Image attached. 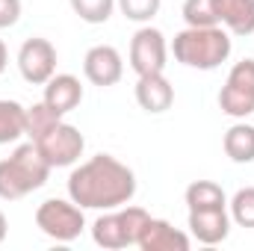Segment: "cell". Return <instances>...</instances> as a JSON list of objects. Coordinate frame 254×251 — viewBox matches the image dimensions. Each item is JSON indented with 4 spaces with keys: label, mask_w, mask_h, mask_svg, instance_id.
<instances>
[{
    "label": "cell",
    "mask_w": 254,
    "mask_h": 251,
    "mask_svg": "<svg viewBox=\"0 0 254 251\" xmlns=\"http://www.w3.org/2000/svg\"><path fill=\"white\" fill-rule=\"evenodd\" d=\"M136 175L113 154H98L68 175V198L83 210H116L133 201Z\"/></svg>",
    "instance_id": "6da1fadb"
},
{
    "label": "cell",
    "mask_w": 254,
    "mask_h": 251,
    "mask_svg": "<svg viewBox=\"0 0 254 251\" xmlns=\"http://www.w3.org/2000/svg\"><path fill=\"white\" fill-rule=\"evenodd\" d=\"M231 51H234L231 33L219 24L216 27H187L172 42L175 60L187 68H198V71H213L222 63H228Z\"/></svg>",
    "instance_id": "7a4b0ae2"
},
{
    "label": "cell",
    "mask_w": 254,
    "mask_h": 251,
    "mask_svg": "<svg viewBox=\"0 0 254 251\" xmlns=\"http://www.w3.org/2000/svg\"><path fill=\"white\" fill-rule=\"evenodd\" d=\"M51 178V166L36 148V142L18 145L6 160H0V198L18 201L36 189H42Z\"/></svg>",
    "instance_id": "3957f363"
},
{
    "label": "cell",
    "mask_w": 254,
    "mask_h": 251,
    "mask_svg": "<svg viewBox=\"0 0 254 251\" xmlns=\"http://www.w3.org/2000/svg\"><path fill=\"white\" fill-rule=\"evenodd\" d=\"M148 222V210L142 207H116L104 216L95 219L92 225V240L107 251H119V249H127V246H136L139 243V234Z\"/></svg>",
    "instance_id": "277c9868"
},
{
    "label": "cell",
    "mask_w": 254,
    "mask_h": 251,
    "mask_svg": "<svg viewBox=\"0 0 254 251\" xmlns=\"http://www.w3.org/2000/svg\"><path fill=\"white\" fill-rule=\"evenodd\" d=\"M36 225L45 237L57 243H74L86 228V216L83 207H77L71 198H48L36 210Z\"/></svg>",
    "instance_id": "5b68a950"
},
{
    "label": "cell",
    "mask_w": 254,
    "mask_h": 251,
    "mask_svg": "<svg viewBox=\"0 0 254 251\" xmlns=\"http://www.w3.org/2000/svg\"><path fill=\"white\" fill-rule=\"evenodd\" d=\"M33 142V139H30ZM36 148L42 151V157L48 160L51 169H65V166H74L80 157H83V148H86V139L83 133L68 122H57L48 133H42L36 139Z\"/></svg>",
    "instance_id": "8992f818"
},
{
    "label": "cell",
    "mask_w": 254,
    "mask_h": 251,
    "mask_svg": "<svg viewBox=\"0 0 254 251\" xmlns=\"http://www.w3.org/2000/svg\"><path fill=\"white\" fill-rule=\"evenodd\" d=\"M219 107L231 119H246L254 113V60H240L228 71L219 92Z\"/></svg>",
    "instance_id": "52a82bcc"
},
{
    "label": "cell",
    "mask_w": 254,
    "mask_h": 251,
    "mask_svg": "<svg viewBox=\"0 0 254 251\" xmlns=\"http://www.w3.org/2000/svg\"><path fill=\"white\" fill-rule=\"evenodd\" d=\"M166 60H169L166 36L151 24L139 27L130 39V68L139 77L142 74H160V71H166Z\"/></svg>",
    "instance_id": "ba28073f"
},
{
    "label": "cell",
    "mask_w": 254,
    "mask_h": 251,
    "mask_svg": "<svg viewBox=\"0 0 254 251\" xmlns=\"http://www.w3.org/2000/svg\"><path fill=\"white\" fill-rule=\"evenodd\" d=\"M18 71H21V77L27 83L45 86L57 74V48L42 36L27 39L21 45V51H18Z\"/></svg>",
    "instance_id": "9c48e42d"
},
{
    "label": "cell",
    "mask_w": 254,
    "mask_h": 251,
    "mask_svg": "<svg viewBox=\"0 0 254 251\" xmlns=\"http://www.w3.org/2000/svg\"><path fill=\"white\" fill-rule=\"evenodd\" d=\"M83 74L92 86H116L125 77V60L113 45H95L83 57Z\"/></svg>",
    "instance_id": "30bf717a"
},
{
    "label": "cell",
    "mask_w": 254,
    "mask_h": 251,
    "mask_svg": "<svg viewBox=\"0 0 254 251\" xmlns=\"http://www.w3.org/2000/svg\"><path fill=\"white\" fill-rule=\"evenodd\" d=\"M190 234L201 246H219L231 234V213L228 207L210 210H190Z\"/></svg>",
    "instance_id": "8fae6325"
},
{
    "label": "cell",
    "mask_w": 254,
    "mask_h": 251,
    "mask_svg": "<svg viewBox=\"0 0 254 251\" xmlns=\"http://www.w3.org/2000/svg\"><path fill=\"white\" fill-rule=\"evenodd\" d=\"M136 246L142 251H190L192 240L190 234H184L181 228L169 225L166 219H151L148 216Z\"/></svg>",
    "instance_id": "7c38bea8"
},
{
    "label": "cell",
    "mask_w": 254,
    "mask_h": 251,
    "mask_svg": "<svg viewBox=\"0 0 254 251\" xmlns=\"http://www.w3.org/2000/svg\"><path fill=\"white\" fill-rule=\"evenodd\" d=\"M136 104L151 113V116H160L166 110H172L175 104V86L166 80V74H142L136 80Z\"/></svg>",
    "instance_id": "4fadbf2b"
},
{
    "label": "cell",
    "mask_w": 254,
    "mask_h": 251,
    "mask_svg": "<svg viewBox=\"0 0 254 251\" xmlns=\"http://www.w3.org/2000/svg\"><path fill=\"white\" fill-rule=\"evenodd\" d=\"M54 113L68 116L80 107L83 101V83L74 77V74H54L48 83H45V98H42Z\"/></svg>",
    "instance_id": "5bb4252c"
},
{
    "label": "cell",
    "mask_w": 254,
    "mask_h": 251,
    "mask_svg": "<svg viewBox=\"0 0 254 251\" xmlns=\"http://www.w3.org/2000/svg\"><path fill=\"white\" fill-rule=\"evenodd\" d=\"M219 24L231 36H252L254 33V0H213Z\"/></svg>",
    "instance_id": "9a60e30c"
},
{
    "label": "cell",
    "mask_w": 254,
    "mask_h": 251,
    "mask_svg": "<svg viewBox=\"0 0 254 251\" xmlns=\"http://www.w3.org/2000/svg\"><path fill=\"white\" fill-rule=\"evenodd\" d=\"M225 154L234 160V163H254V127L246 125V122H237L234 127H228L225 139Z\"/></svg>",
    "instance_id": "2e32d148"
},
{
    "label": "cell",
    "mask_w": 254,
    "mask_h": 251,
    "mask_svg": "<svg viewBox=\"0 0 254 251\" xmlns=\"http://www.w3.org/2000/svg\"><path fill=\"white\" fill-rule=\"evenodd\" d=\"M21 136H27V107L0 98V145L18 142Z\"/></svg>",
    "instance_id": "e0dca14e"
},
{
    "label": "cell",
    "mask_w": 254,
    "mask_h": 251,
    "mask_svg": "<svg viewBox=\"0 0 254 251\" xmlns=\"http://www.w3.org/2000/svg\"><path fill=\"white\" fill-rule=\"evenodd\" d=\"M184 201L190 210H210V207H228V195L225 189L213 181H195L187 187Z\"/></svg>",
    "instance_id": "ac0fdd59"
},
{
    "label": "cell",
    "mask_w": 254,
    "mask_h": 251,
    "mask_svg": "<svg viewBox=\"0 0 254 251\" xmlns=\"http://www.w3.org/2000/svg\"><path fill=\"white\" fill-rule=\"evenodd\" d=\"M228 213L231 222L240 228H254V187H243L234 192V198L228 201Z\"/></svg>",
    "instance_id": "d6986e66"
},
{
    "label": "cell",
    "mask_w": 254,
    "mask_h": 251,
    "mask_svg": "<svg viewBox=\"0 0 254 251\" xmlns=\"http://www.w3.org/2000/svg\"><path fill=\"white\" fill-rule=\"evenodd\" d=\"M74 15L86 24H107L113 9H116V0H68Z\"/></svg>",
    "instance_id": "ffe728a7"
},
{
    "label": "cell",
    "mask_w": 254,
    "mask_h": 251,
    "mask_svg": "<svg viewBox=\"0 0 254 251\" xmlns=\"http://www.w3.org/2000/svg\"><path fill=\"white\" fill-rule=\"evenodd\" d=\"M63 116L60 113H54L45 101H39V104H33V107H27V136L36 142L42 133H48L51 127L57 125Z\"/></svg>",
    "instance_id": "44dd1931"
},
{
    "label": "cell",
    "mask_w": 254,
    "mask_h": 251,
    "mask_svg": "<svg viewBox=\"0 0 254 251\" xmlns=\"http://www.w3.org/2000/svg\"><path fill=\"white\" fill-rule=\"evenodd\" d=\"M181 15H184L187 27H216L219 24L213 0H184Z\"/></svg>",
    "instance_id": "7402d4cb"
},
{
    "label": "cell",
    "mask_w": 254,
    "mask_h": 251,
    "mask_svg": "<svg viewBox=\"0 0 254 251\" xmlns=\"http://www.w3.org/2000/svg\"><path fill=\"white\" fill-rule=\"evenodd\" d=\"M116 6L122 9V15H125L127 21L148 24V21H151V18L160 12L163 0H116Z\"/></svg>",
    "instance_id": "603a6c76"
},
{
    "label": "cell",
    "mask_w": 254,
    "mask_h": 251,
    "mask_svg": "<svg viewBox=\"0 0 254 251\" xmlns=\"http://www.w3.org/2000/svg\"><path fill=\"white\" fill-rule=\"evenodd\" d=\"M21 18V0H0V30L15 27Z\"/></svg>",
    "instance_id": "cb8c5ba5"
},
{
    "label": "cell",
    "mask_w": 254,
    "mask_h": 251,
    "mask_svg": "<svg viewBox=\"0 0 254 251\" xmlns=\"http://www.w3.org/2000/svg\"><path fill=\"white\" fill-rule=\"evenodd\" d=\"M6 65H9V51H6V42L0 39V74L6 71Z\"/></svg>",
    "instance_id": "d4e9b609"
},
{
    "label": "cell",
    "mask_w": 254,
    "mask_h": 251,
    "mask_svg": "<svg viewBox=\"0 0 254 251\" xmlns=\"http://www.w3.org/2000/svg\"><path fill=\"white\" fill-rule=\"evenodd\" d=\"M6 234H9V222H6V216H3V210H0V243L6 240Z\"/></svg>",
    "instance_id": "484cf974"
}]
</instances>
